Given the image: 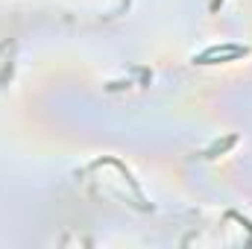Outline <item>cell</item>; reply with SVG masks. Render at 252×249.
Listing matches in <instances>:
<instances>
[{
    "mask_svg": "<svg viewBox=\"0 0 252 249\" xmlns=\"http://www.w3.org/2000/svg\"><path fill=\"white\" fill-rule=\"evenodd\" d=\"M232 144H235V138H229V141H226V144H217V147H214V150H208V153H205V158H214V156H217V153H223V150H226V147H232Z\"/></svg>",
    "mask_w": 252,
    "mask_h": 249,
    "instance_id": "7a4b0ae2",
    "label": "cell"
},
{
    "mask_svg": "<svg viewBox=\"0 0 252 249\" xmlns=\"http://www.w3.org/2000/svg\"><path fill=\"white\" fill-rule=\"evenodd\" d=\"M247 50L244 47H226V50H220V47H211V50H205L199 59H193V64H214V62H226V59H238V56H244Z\"/></svg>",
    "mask_w": 252,
    "mask_h": 249,
    "instance_id": "6da1fadb",
    "label": "cell"
}]
</instances>
